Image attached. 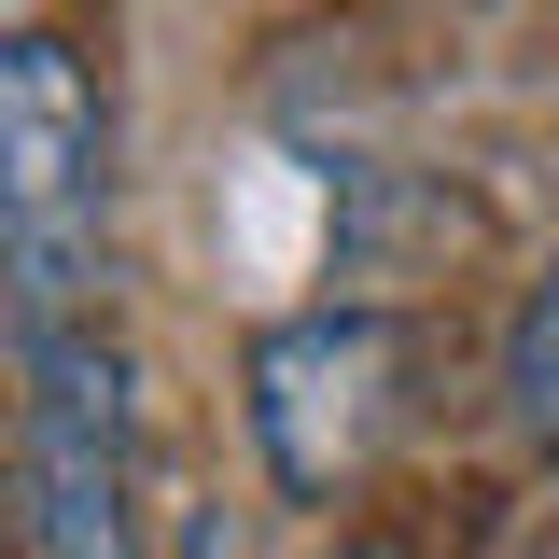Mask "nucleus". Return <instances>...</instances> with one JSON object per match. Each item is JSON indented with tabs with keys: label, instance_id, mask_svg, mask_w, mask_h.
I'll return each instance as SVG.
<instances>
[{
	"label": "nucleus",
	"instance_id": "obj_1",
	"mask_svg": "<svg viewBox=\"0 0 559 559\" xmlns=\"http://www.w3.org/2000/svg\"><path fill=\"white\" fill-rule=\"evenodd\" d=\"M0 322H112V112L57 28H0Z\"/></svg>",
	"mask_w": 559,
	"mask_h": 559
},
{
	"label": "nucleus",
	"instance_id": "obj_2",
	"mask_svg": "<svg viewBox=\"0 0 559 559\" xmlns=\"http://www.w3.org/2000/svg\"><path fill=\"white\" fill-rule=\"evenodd\" d=\"M28 419H14V462H28V546L43 559H140V349L112 322H70L28 336Z\"/></svg>",
	"mask_w": 559,
	"mask_h": 559
},
{
	"label": "nucleus",
	"instance_id": "obj_3",
	"mask_svg": "<svg viewBox=\"0 0 559 559\" xmlns=\"http://www.w3.org/2000/svg\"><path fill=\"white\" fill-rule=\"evenodd\" d=\"M406 419V336L378 308H294L252 336V448L294 503H336Z\"/></svg>",
	"mask_w": 559,
	"mask_h": 559
},
{
	"label": "nucleus",
	"instance_id": "obj_4",
	"mask_svg": "<svg viewBox=\"0 0 559 559\" xmlns=\"http://www.w3.org/2000/svg\"><path fill=\"white\" fill-rule=\"evenodd\" d=\"M503 406H518V433H559V266L503 308Z\"/></svg>",
	"mask_w": 559,
	"mask_h": 559
},
{
	"label": "nucleus",
	"instance_id": "obj_5",
	"mask_svg": "<svg viewBox=\"0 0 559 559\" xmlns=\"http://www.w3.org/2000/svg\"><path fill=\"white\" fill-rule=\"evenodd\" d=\"M336 559H392V546H336Z\"/></svg>",
	"mask_w": 559,
	"mask_h": 559
}]
</instances>
